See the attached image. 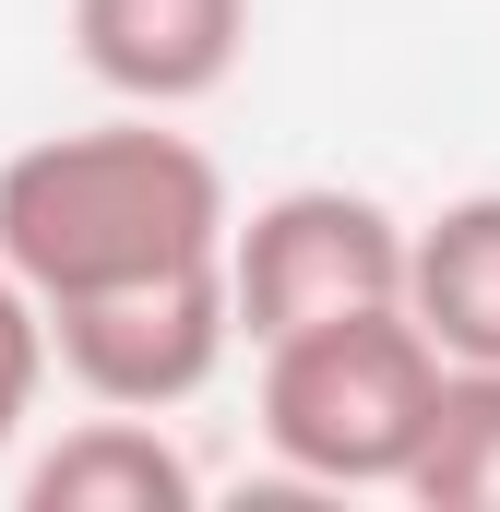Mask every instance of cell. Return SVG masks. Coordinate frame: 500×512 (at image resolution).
I'll use <instances>...</instances> for the list:
<instances>
[{
    "label": "cell",
    "mask_w": 500,
    "mask_h": 512,
    "mask_svg": "<svg viewBox=\"0 0 500 512\" xmlns=\"http://www.w3.org/2000/svg\"><path fill=\"white\" fill-rule=\"evenodd\" d=\"M227 167L167 131V108H120L84 131H36L0 155V262L60 310L96 286H143V274H191L227 262Z\"/></svg>",
    "instance_id": "6da1fadb"
},
{
    "label": "cell",
    "mask_w": 500,
    "mask_h": 512,
    "mask_svg": "<svg viewBox=\"0 0 500 512\" xmlns=\"http://www.w3.org/2000/svg\"><path fill=\"white\" fill-rule=\"evenodd\" d=\"M453 358L417 310H346L262 346V453L310 489H405Z\"/></svg>",
    "instance_id": "7a4b0ae2"
},
{
    "label": "cell",
    "mask_w": 500,
    "mask_h": 512,
    "mask_svg": "<svg viewBox=\"0 0 500 512\" xmlns=\"http://www.w3.org/2000/svg\"><path fill=\"white\" fill-rule=\"evenodd\" d=\"M405 262L417 227L346 191V179H298L274 203H250L227 227V298H239V346H286L310 322H346V310H405Z\"/></svg>",
    "instance_id": "3957f363"
},
{
    "label": "cell",
    "mask_w": 500,
    "mask_h": 512,
    "mask_svg": "<svg viewBox=\"0 0 500 512\" xmlns=\"http://www.w3.org/2000/svg\"><path fill=\"white\" fill-rule=\"evenodd\" d=\"M48 334H60V382L84 393V405L167 417V405H191V393L227 370L239 298H227V262H191V274H143V286L60 298Z\"/></svg>",
    "instance_id": "277c9868"
},
{
    "label": "cell",
    "mask_w": 500,
    "mask_h": 512,
    "mask_svg": "<svg viewBox=\"0 0 500 512\" xmlns=\"http://www.w3.org/2000/svg\"><path fill=\"white\" fill-rule=\"evenodd\" d=\"M250 48V0H72V60L120 108H203Z\"/></svg>",
    "instance_id": "5b68a950"
},
{
    "label": "cell",
    "mask_w": 500,
    "mask_h": 512,
    "mask_svg": "<svg viewBox=\"0 0 500 512\" xmlns=\"http://www.w3.org/2000/svg\"><path fill=\"white\" fill-rule=\"evenodd\" d=\"M191 501H203V465H191L155 417H131V405L72 417V429L24 465V512H191Z\"/></svg>",
    "instance_id": "8992f818"
},
{
    "label": "cell",
    "mask_w": 500,
    "mask_h": 512,
    "mask_svg": "<svg viewBox=\"0 0 500 512\" xmlns=\"http://www.w3.org/2000/svg\"><path fill=\"white\" fill-rule=\"evenodd\" d=\"M405 310L429 322V346L453 370H500V191H465L417 227Z\"/></svg>",
    "instance_id": "52a82bcc"
},
{
    "label": "cell",
    "mask_w": 500,
    "mask_h": 512,
    "mask_svg": "<svg viewBox=\"0 0 500 512\" xmlns=\"http://www.w3.org/2000/svg\"><path fill=\"white\" fill-rule=\"evenodd\" d=\"M405 501L429 512H500V370H453L441 382V417L405 465Z\"/></svg>",
    "instance_id": "ba28073f"
},
{
    "label": "cell",
    "mask_w": 500,
    "mask_h": 512,
    "mask_svg": "<svg viewBox=\"0 0 500 512\" xmlns=\"http://www.w3.org/2000/svg\"><path fill=\"white\" fill-rule=\"evenodd\" d=\"M60 370V334H48V298L0 262V465H12V441L36 429V393Z\"/></svg>",
    "instance_id": "9c48e42d"
}]
</instances>
